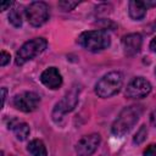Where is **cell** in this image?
I'll return each mask as SVG.
<instances>
[{"instance_id": "obj_21", "label": "cell", "mask_w": 156, "mask_h": 156, "mask_svg": "<svg viewBox=\"0 0 156 156\" xmlns=\"http://www.w3.org/2000/svg\"><path fill=\"white\" fill-rule=\"evenodd\" d=\"M150 122H151V124L154 127H156V110H154L151 112V115H150Z\"/></svg>"}, {"instance_id": "obj_11", "label": "cell", "mask_w": 156, "mask_h": 156, "mask_svg": "<svg viewBox=\"0 0 156 156\" xmlns=\"http://www.w3.org/2000/svg\"><path fill=\"white\" fill-rule=\"evenodd\" d=\"M40 82L49 89H58L62 85V76L56 67H49L40 74Z\"/></svg>"}, {"instance_id": "obj_16", "label": "cell", "mask_w": 156, "mask_h": 156, "mask_svg": "<svg viewBox=\"0 0 156 156\" xmlns=\"http://www.w3.org/2000/svg\"><path fill=\"white\" fill-rule=\"evenodd\" d=\"M146 135H147V129H146V127L143 124V126L138 129V132L135 133V135H134V138H133V143L136 144V145L141 144V143L146 139Z\"/></svg>"}, {"instance_id": "obj_2", "label": "cell", "mask_w": 156, "mask_h": 156, "mask_svg": "<svg viewBox=\"0 0 156 156\" xmlns=\"http://www.w3.org/2000/svg\"><path fill=\"white\" fill-rule=\"evenodd\" d=\"M77 43L88 51L99 52L110 46L111 38L107 30L94 29V30H87L80 33L77 39Z\"/></svg>"}, {"instance_id": "obj_10", "label": "cell", "mask_w": 156, "mask_h": 156, "mask_svg": "<svg viewBox=\"0 0 156 156\" xmlns=\"http://www.w3.org/2000/svg\"><path fill=\"white\" fill-rule=\"evenodd\" d=\"M143 44V38L139 33H130L122 38V48L124 51V55L127 56H135Z\"/></svg>"}, {"instance_id": "obj_23", "label": "cell", "mask_w": 156, "mask_h": 156, "mask_svg": "<svg viewBox=\"0 0 156 156\" xmlns=\"http://www.w3.org/2000/svg\"><path fill=\"white\" fill-rule=\"evenodd\" d=\"M144 4H145V6L149 9V7H154V6H156V1H150V0H146V1H144Z\"/></svg>"}, {"instance_id": "obj_18", "label": "cell", "mask_w": 156, "mask_h": 156, "mask_svg": "<svg viewBox=\"0 0 156 156\" xmlns=\"http://www.w3.org/2000/svg\"><path fill=\"white\" fill-rule=\"evenodd\" d=\"M144 156H156V144H150L143 152Z\"/></svg>"}, {"instance_id": "obj_25", "label": "cell", "mask_w": 156, "mask_h": 156, "mask_svg": "<svg viewBox=\"0 0 156 156\" xmlns=\"http://www.w3.org/2000/svg\"><path fill=\"white\" fill-rule=\"evenodd\" d=\"M154 29H156V21H155V22H154V23L150 26V29H149V32H152Z\"/></svg>"}, {"instance_id": "obj_22", "label": "cell", "mask_w": 156, "mask_h": 156, "mask_svg": "<svg viewBox=\"0 0 156 156\" xmlns=\"http://www.w3.org/2000/svg\"><path fill=\"white\" fill-rule=\"evenodd\" d=\"M149 48H150V50H151V51L156 52V37H155L154 39H151V41H150V45H149Z\"/></svg>"}, {"instance_id": "obj_15", "label": "cell", "mask_w": 156, "mask_h": 156, "mask_svg": "<svg viewBox=\"0 0 156 156\" xmlns=\"http://www.w3.org/2000/svg\"><path fill=\"white\" fill-rule=\"evenodd\" d=\"M9 22H10L13 27H16V28H18V27L22 26V16H21L20 9H11V10H10V13H9Z\"/></svg>"}, {"instance_id": "obj_6", "label": "cell", "mask_w": 156, "mask_h": 156, "mask_svg": "<svg viewBox=\"0 0 156 156\" xmlns=\"http://www.w3.org/2000/svg\"><path fill=\"white\" fill-rule=\"evenodd\" d=\"M27 21L33 27H40L43 26L50 16L49 6L44 1H33L30 2L26 10H24Z\"/></svg>"}, {"instance_id": "obj_17", "label": "cell", "mask_w": 156, "mask_h": 156, "mask_svg": "<svg viewBox=\"0 0 156 156\" xmlns=\"http://www.w3.org/2000/svg\"><path fill=\"white\" fill-rule=\"evenodd\" d=\"M58 7L62 10V11H71L73 10L76 6L79 5L78 1H67V0H63V1H58Z\"/></svg>"}, {"instance_id": "obj_4", "label": "cell", "mask_w": 156, "mask_h": 156, "mask_svg": "<svg viewBox=\"0 0 156 156\" xmlns=\"http://www.w3.org/2000/svg\"><path fill=\"white\" fill-rule=\"evenodd\" d=\"M48 46V41L44 38H34L26 41L20 50L16 52L15 62L17 66H23L26 62L33 60L38 55H40Z\"/></svg>"}, {"instance_id": "obj_24", "label": "cell", "mask_w": 156, "mask_h": 156, "mask_svg": "<svg viewBox=\"0 0 156 156\" xmlns=\"http://www.w3.org/2000/svg\"><path fill=\"white\" fill-rule=\"evenodd\" d=\"M1 93H2V106H4V104H5V99H6V93H7V89H6L5 87H2V88H1Z\"/></svg>"}, {"instance_id": "obj_8", "label": "cell", "mask_w": 156, "mask_h": 156, "mask_svg": "<svg viewBox=\"0 0 156 156\" xmlns=\"http://www.w3.org/2000/svg\"><path fill=\"white\" fill-rule=\"evenodd\" d=\"M151 84L144 77H135L133 78L126 89V96L129 99H143L147 96L151 91Z\"/></svg>"}, {"instance_id": "obj_5", "label": "cell", "mask_w": 156, "mask_h": 156, "mask_svg": "<svg viewBox=\"0 0 156 156\" xmlns=\"http://www.w3.org/2000/svg\"><path fill=\"white\" fill-rule=\"evenodd\" d=\"M78 96H79V88L73 87L69 91L65 94V96L56 102L54 110H52V119L58 123L60 119L68 112H71L78 104Z\"/></svg>"}, {"instance_id": "obj_13", "label": "cell", "mask_w": 156, "mask_h": 156, "mask_svg": "<svg viewBox=\"0 0 156 156\" xmlns=\"http://www.w3.org/2000/svg\"><path fill=\"white\" fill-rule=\"evenodd\" d=\"M146 10H147V7L145 6L144 1H140V0H132V1H129L128 13H129L130 18H133L134 21L143 20L145 17V15H146Z\"/></svg>"}, {"instance_id": "obj_12", "label": "cell", "mask_w": 156, "mask_h": 156, "mask_svg": "<svg viewBox=\"0 0 156 156\" xmlns=\"http://www.w3.org/2000/svg\"><path fill=\"white\" fill-rule=\"evenodd\" d=\"M9 129H11V130L13 132L16 139H17V140H21V141L26 140V139L28 138L29 133H30L29 126H28L27 123H24V122H21V121H18V119H16V118H13V119L10 121V123H9Z\"/></svg>"}, {"instance_id": "obj_26", "label": "cell", "mask_w": 156, "mask_h": 156, "mask_svg": "<svg viewBox=\"0 0 156 156\" xmlns=\"http://www.w3.org/2000/svg\"><path fill=\"white\" fill-rule=\"evenodd\" d=\"M155 74H156V69H155Z\"/></svg>"}, {"instance_id": "obj_20", "label": "cell", "mask_w": 156, "mask_h": 156, "mask_svg": "<svg viewBox=\"0 0 156 156\" xmlns=\"http://www.w3.org/2000/svg\"><path fill=\"white\" fill-rule=\"evenodd\" d=\"M13 4H15L13 1H1V4H0V9H1V11L10 10V7H11Z\"/></svg>"}, {"instance_id": "obj_1", "label": "cell", "mask_w": 156, "mask_h": 156, "mask_svg": "<svg viewBox=\"0 0 156 156\" xmlns=\"http://www.w3.org/2000/svg\"><path fill=\"white\" fill-rule=\"evenodd\" d=\"M141 116V107L136 105H130L124 107L117 118L113 121L111 126V132L116 136H123L126 135L139 121Z\"/></svg>"}, {"instance_id": "obj_7", "label": "cell", "mask_w": 156, "mask_h": 156, "mask_svg": "<svg viewBox=\"0 0 156 156\" xmlns=\"http://www.w3.org/2000/svg\"><path fill=\"white\" fill-rule=\"evenodd\" d=\"M12 104L22 112H33L40 104V96L34 91H23L13 96Z\"/></svg>"}, {"instance_id": "obj_3", "label": "cell", "mask_w": 156, "mask_h": 156, "mask_svg": "<svg viewBox=\"0 0 156 156\" xmlns=\"http://www.w3.org/2000/svg\"><path fill=\"white\" fill-rule=\"evenodd\" d=\"M123 84V76L118 71H112L102 76L95 84V94L99 98L106 99L116 95Z\"/></svg>"}, {"instance_id": "obj_9", "label": "cell", "mask_w": 156, "mask_h": 156, "mask_svg": "<svg viewBox=\"0 0 156 156\" xmlns=\"http://www.w3.org/2000/svg\"><path fill=\"white\" fill-rule=\"evenodd\" d=\"M100 141L101 136L96 133L84 135L76 145V154L78 156H91L100 145Z\"/></svg>"}, {"instance_id": "obj_19", "label": "cell", "mask_w": 156, "mask_h": 156, "mask_svg": "<svg viewBox=\"0 0 156 156\" xmlns=\"http://www.w3.org/2000/svg\"><path fill=\"white\" fill-rule=\"evenodd\" d=\"M10 54L9 52H6V51H1V61H0V65H1V67H4V66H6L7 65V62H10Z\"/></svg>"}, {"instance_id": "obj_14", "label": "cell", "mask_w": 156, "mask_h": 156, "mask_svg": "<svg viewBox=\"0 0 156 156\" xmlns=\"http://www.w3.org/2000/svg\"><path fill=\"white\" fill-rule=\"evenodd\" d=\"M27 150L32 156H48L46 146L40 139H33L32 141H29Z\"/></svg>"}]
</instances>
